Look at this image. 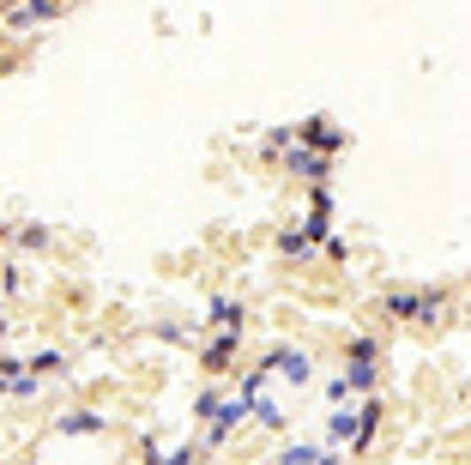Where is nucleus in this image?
I'll return each instance as SVG.
<instances>
[{
	"label": "nucleus",
	"mask_w": 471,
	"mask_h": 465,
	"mask_svg": "<svg viewBox=\"0 0 471 465\" xmlns=\"http://www.w3.org/2000/svg\"><path fill=\"white\" fill-rule=\"evenodd\" d=\"M333 435H338V441H369V435H374V405L338 411V417H333Z\"/></svg>",
	"instance_id": "1"
},
{
	"label": "nucleus",
	"mask_w": 471,
	"mask_h": 465,
	"mask_svg": "<svg viewBox=\"0 0 471 465\" xmlns=\"http://www.w3.org/2000/svg\"><path fill=\"white\" fill-rule=\"evenodd\" d=\"M0 393H36V375L12 357H0Z\"/></svg>",
	"instance_id": "2"
},
{
	"label": "nucleus",
	"mask_w": 471,
	"mask_h": 465,
	"mask_svg": "<svg viewBox=\"0 0 471 465\" xmlns=\"http://www.w3.org/2000/svg\"><path fill=\"white\" fill-rule=\"evenodd\" d=\"M374 363H381V351H374V345H357V363H351V375H344V387H369ZM344 387H338V393H344Z\"/></svg>",
	"instance_id": "3"
},
{
	"label": "nucleus",
	"mask_w": 471,
	"mask_h": 465,
	"mask_svg": "<svg viewBox=\"0 0 471 465\" xmlns=\"http://www.w3.org/2000/svg\"><path fill=\"white\" fill-rule=\"evenodd\" d=\"M393 314H417V321H436L441 314V297L423 291V297H393Z\"/></svg>",
	"instance_id": "4"
},
{
	"label": "nucleus",
	"mask_w": 471,
	"mask_h": 465,
	"mask_svg": "<svg viewBox=\"0 0 471 465\" xmlns=\"http://www.w3.org/2000/svg\"><path fill=\"white\" fill-rule=\"evenodd\" d=\"M200 411L212 417V441H224V435L236 430V417H242V405H218V399H205Z\"/></svg>",
	"instance_id": "5"
},
{
	"label": "nucleus",
	"mask_w": 471,
	"mask_h": 465,
	"mask_svg": "<svg viewBox=\"0 0 471 465\" xmlns=\"http://www.w3.org/2000/svg\"><path fill=\"white\" fill-rule=\"evenodd\" d=\"M67 0H25V6H12V25H42V19H55Z\"/></svg>",
	"instance_id": "6"
},
{
	"label": "nucleus",
	"mask_w": 471,
	"mask_h": 465,
	"mask_svg": "<svg viewBox=\"0 0 471 465\" xmlns=\"http://www.w3.org/2000/svg\"><path fill=\"white\" fill-rule=\"evenodd\" d=\"M266 368H278L284 381H308V357H303V351H278Z\"/></svg>",
	"instance_id": "7"
},
{
	"label": "nucleus",
	"mask_w": 471,
	"mask_h": 465,
	"mask_svg": "<svg viewBox=\"0 0 471 465\" xmlns=\"http://www.w3.org/2000/svg\"><path fill=\"white\" fill-rule=\"evenodd\" d=\"M284 158H290V169H303V175H327V158H314V151H297V145H284Z\"/></svg>",
	"instance_id": "8"
},
{
	"label": "nucleus",
	"mask_w": 471,
	"mask_h": 465,
	"mask_svg": "<svg viewBox=\"0 0 471 465\" xmlns=\"http://www.w3.org/2000/svg\"><path fill=\"white\" fill-rule=\"evenodd\" d=\"M303 139H308V145H338L333 121H308V128H303Z\"/></svg>",
	"instance_id": "9"
},
{
	"label": "nucleus",
	"mask_w": 471,
	"mask_h": 465,
	"mask_svg": "<svg viewBox=\"0 0 471 465\" xmlns=\"http://www.w3.org/2000/svg\"><path fill=\"white\" fill-rule=\"evenodd\" d=\"M212 321H218L224 332H236V327H242V308H236V302H218V308H212Z\"/></svg>",
	"instance_id": "10"
},
{
	"label": "nucleus",
	"mask_w": 471,
	"mask_h": 465,
	"mask_svg": "<svg viewBox=\"0 0 471 465\" xmlns=\"http://www.w3.org/2000/svg\"><path fill=\"white\" fill-rule=\"evenodd\" d=\"M97 423H103L97 411H73V417H67V423H61V430H97Z\"/></svg>",
	"instance_id": "11"
},
{
	"label": "nucleus",
	"mask_w": 471,
	"mask_h": 465,
	"mask_svg": "<svg viewBox=\"0 0 471 465\" xmlns=\"http://www.w3.org/2000/svg\"><path fill=\"white\" fill-rule=\"evenodd\" d=\"M314 460H320V453H308V447H297V453H284L278 465H314Z\"/></svg>",
	"instance_id": "12"
},
{
	"label": "nucleus",
	"mask_w": 471,
	"mask_h": 465,
	"mask_svg": "<svg viewBox=\"0 0 471 465\" xmlns=\"http://www.w3.org/2000/svg\"><path fill=\"white\" fill-rule=\"evenodd\" d=\"M158 465H188V453L175 447V453H158Z\"/></svg>",
	"instance_id": "13"
}]
</instances>
